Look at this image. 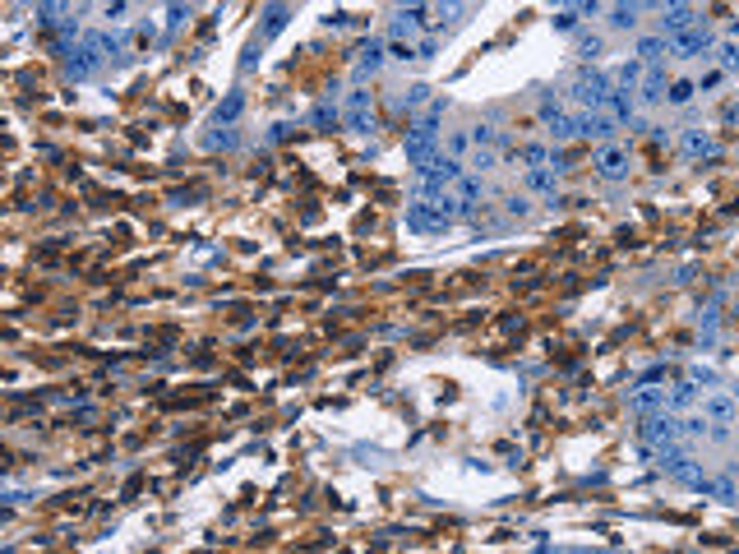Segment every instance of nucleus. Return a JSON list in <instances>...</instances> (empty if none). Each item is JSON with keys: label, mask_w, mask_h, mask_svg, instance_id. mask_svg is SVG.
<instances>
[{"label": "nucleus", "mask_w": 739, "mask_h": 554, "mask_svg": "<svg viewBox=\"0 0 739 554\" xmlns=\"http://www.w3.org/2000/svg\"><path fill=\"white\" fill-rule=\"evenodd\" d=\"M458 180H462V162H448V157H434L430 166H420V189H425V194H448L453 185H458Z\"/></svg>", "instance_id": "1"}, {"label": "nucleus", "mask_w": 739, "mask_h": 554, "mask_svg": "<svg viewBox=\"0 0 739 554\" xmlns=\"http://www.w3.org/2000/svg\"><path fill=\"white\" fill-rule=\"evenodd\" d=\"M98 65H102V46H98V37H84V42L69 51V60H65V69H69V79H74V83L93 79V74H98Z\"/></svg>", "instance_id": "2"}, {"label": "nucleus", "mask_w": 739, "mask_h": 554, "mask_svg": "<svg viewBox=\"0 0 739 554\" xmlns=\"http://www.w3.org/2000/svg\"><path fill=\"white\" fill-rule=\"evenodd\" d=\"M573 97L582 102L587 111H601V107H606V97H610V79L601 74V69H582L578 83H573Z\"/></svg>", "instance_id": "3"}, {"label": "nucleus", "mask_w": 739, "mask_h": 554, "mask_svg": "<svg viewBox=\"0 0 739 554\" xmlns=\"http://www.w3.org/2000/svg\"><path fill=\"white\" fill-rule=\"evenodd\" d=\"M679 439V421H674L670 411H647V421H642V443L647 448H661V443H674Z\"/></svg>", "instance_id": "4"}, {"label": "nucleus", "mask_w": 739, "mask_h": 554, "mask_svg": "<svg viewBox=\"0 0 739 554\" xmlns=\"http://www.w3.org/2000/svg\"><path fill=\"white\" fill-rule=\"evenodd\" d=\"M434 139H439V134H434V125H425V121L411 125V134H407V162L416 166V171L434 162Z\"/></svg>", "instance_id": "5"}, {"label": "nucleus", "mask_w": 739, "mask_h": 554, "mask_svg": "<svg viewBox=\"0 0 739 554\" xmlns=\"http://www.w3.org/2000/svg\"><path fill=\"white\" fill-rule=\"evenodd\" d=\"M592 166H596L606 180H624V176H629V153H624V148H615V144H606V148H596Z\"/></svg>", "instance_id": "6"}, {"label": "nucleus", "mask_w": 739, "mask_h": 554, "mask_svg": "<svg viewBox=\"0 0 739 554\" xmlns=\"http://www.w3.org/2000/svg\"><path fill=\"white\" fill-rule=\"evenodd\" d=\"M342 116H347V125H352L356 134L375 130V111H370V93H347V102H342Z\"/></svg>", "instance_id": "7"}, {"label": "nucleus", "mask_w": 739, "mask_h": 554, "mask_svg": "<svg viewBox=\"0 0 739 554\" xmlns=\"http://www.w3.org/2000/svg\"><path fill=\"white\" fill-rule=\"evenodd\" d=\"M707 46H712V33H707V28H688V33L665 42V55H698V51H707Z\"/></svg>", "instance_id": "8"}, {"label": "nucleus", "mask_w": 739, "mask_h": 554, "mask_svg": "<svg viewBox=\"0 0 739 554\" xmlns=\"http://www.w3.org/2000/svg\"><path fill=\"white\" fill-rule=\"evenodd\" d=\"M356 55H361V60H356V83H365V79H375L379 65H384V42H379V37H370V42H365Z\"/></svg>", "instance_id": "9"}, {"label": "nucleus", "mask_w": 739, "mask_h": 554, "mask_svg": "<svg viewBox=\"0 0 739 554\" xmlns=\"http://www.w3.org/2000/svg\"><path fill=\"white\" fill-rule=\"evenodd\" d=\"M407 227H411V231H444L448 222H444L439 212H434V203L425 199V203H411V208H407Z\"/></svg>", "instance_id": "10"}, {"label": "nucleus", "mask_w": 739, "mask_h": 554, "mask_svg": "<svg viewBox=\"0 0 739 554\" xmlns=\"http://www.w3.org/2000/svg\"><path fill=\"white\" fill-rule=\"evenodd\" d=\"M661 407H665V388H656V384H642V388H633V393H629V411H638V416L661 411Z\"/></svg>", "instance_id": "11"}, {"label": "nucleus", "mask_w": 739, "mask_h": 554, "mask_svg": "<svg viewBox=\"0 0 739 554\" xmlns=\"http://www.w3.org/2000/svg\"><path fill=\"white\" fill-rule=\"evenodd\" d=\"M573 130L587 134V139H606V134L615 130V121H610L606 111H582V116H573Z\"/></svg>", "instance_id": "12"}, {"label": "nucleus", "mask_w": 739, "mask_h": 554, "mask_svg": "<svg viewBox=\"0 0 739 554\" xmlns=\"http://www.w3.org/2000/svg\"><path fill=\"white\" fill-rule=\"evenodd\" d=\"M541 121H545V125L554 130V139H559V144L578 134V130H573V116H568V111H559L554 102H545V107H541Z\"/></svg>", "instance_id": "13"}, {"label": "nucleus", "mask_w": 739, "mask_h": 554, "mask_svg": "<svg viewBox=\"0 0 739 554\" xmlns=\"http://www.w3.org/2000/svg\"><path fill=\"white\" fill-rule=\"evenodd\" d=\"M665 33L670 37H679V33H688V28H693V5H665ZM661 33V37H665Z\"/></svg>", "instance_id": "14"}, {"label": "nucleus", "mask_w": 739, "mask_h": 554, "mask_svg": "<svg viewBox=\"0 0 739 554\" xmlns=\"http://www.w3.org/2000/svg\"><path fill=\"white\" fill-rule=\"evenodd\" d=\"M420 14H430V10H425V5H402V10H397L393 33L397 37H416L420 33Z\"/></svg>", "instance_id": "15"}, {"label": "nucleus", "mask_w": 739, "mask_h": 554, "mask_svg": "<svg viewBox=\"0 0 739 554\" xmlns=\"http://www.w3.org/2000/svg\"><path fill=\"white\" fill-rule=\"evenodd\" d=\"M241 111H245V93H232V97H222L218 107H213V125H218V130H227V125H232Z\"/></svg>", "instance_id": "16"}, {"label": "nucleus", "mask_w": 739, "mask_h": 554, "mask_svg": "<svg viewBox=\"0 0 739 554\" xmlns=\"http://www.w3.org/2000/svg\"><path fill=\"white\" fill-rule=\"evenodd\" d=\"M287 19H291V10H287V5H268V10H264V33H259V42L277 37L282 28H287Z\"/></svg>", "instance_id": "17"}, {"label": "nucleus", "mask_w": 739, "mask_h": 554, "mask_svg": "<svg viewBox=\"0 0 739 554\" xmlns=\"http://www.w3.org/2000/svg\"><path fill=\"white\" fill-rule=\"evenodd\" d=\"M684 153L688 157H717V144L703 130H684Z\"/></svg>", "instance_id": "18"}, {"label": "nucleus", "mask_w": 739, "mask_h": 554, "mask_svg": "<svg viewBox=\"0 0 739 554\" xmlns=\"http://www.w3.org/2000/svg\"><path fill=\"white\" fill-rule=\"evenodd\" d=\"M703 416H707V421H717V425H730V421H735V402H730V398H712L703 407Z\"/></svg>", "instance_id": "19"}, {"label": "nucleus", "mask_w": 739, "mask_h": 554, "mask_svg": "<svg viewBox=\"0 0 739 554\" xmlns=\"http://www.w3.org/2000/svg\"><path fill=\"white\" fill-rule=\"evenodd\" d=\"M661 97H665V74L651 65L647 79H642V102H661Z\"/></svg>", "instance_id": "20"}, {"label": "nucleus", "mask_w": 739, "mask_h": 554, "mask_svg": "<svg viewBox=\"0 0 739 554\" xmlns=\"http://www.w3.org/2000/svg\"><path fill=\"white\" fill-rule=\"evenodd\" d=\"M684 457H688V453L679 448V439H674V443H661V448H656V466H661V471H674V466L684 462Z\"/></svg>", "instance_id": "21"}, {"label": "nucleus", "mask_w": 739, "mask_h": 554, "mask_svg": "<svg viewBox=\"0 0 739 554\" xmlns=\"http://www.w3.org/2000/svg\"><path fill=\"white\" fill-rule=\"evenodd\" d=\"M638 55L647 60V65H656V60L665 55V37H642V42H638Z\"/></svg>", "instance_id": "22"}, {"label": "nucleus", "mask_w": 739, "mask_h": 554, "mask_svg": "<svg viewBox=\"0 0 739 554\" xmlns=\"http://www.w3.org/2000/svg\"><path fill=\"white\" fill-rule=\"evenodd\" d=\"M665 407H670V411H684V407H693V384H674V393L665 398Z\"/></svg>", "instance_id": "23"}, {"label": "nucleus", "mask_w": 739, "mask_h": 554, "mask_svg": "<svg viewBox=\"0 0 739 554\" xmlns=\"http://www.w3.org/2000/svg\"><path fill=\"white\" fill-rule=\"evenodd\" d=\"M638 10L642 5H615V10H610V23H615V28H633V23H638Z\"/></svg>", "instance_id": "24"}, {"label": "nucleus", "mask_w": 739, "mask_h": 554, "mask_svg": "<svg viewBox=\"0 0 739 554\" xmlns=\"http://www.w3.org/2000/svg\"><path fill=\"white\" fill-rule=\"evenodd\" d=\"M98 46H102V55H121L125 51V33H98Z\"/></svg>", "instance_id": "25"}, {"label": "nucleus", "mask_w": 739, "mask_h": 554, "mask_svg": "<svg viewBox=\"0 0 739 554\" xmlns=\"http://www.w3.org/2000/svg\"><path fill=\"white\" fill-rule=\"evenodd\" d=\"M527 189H554V176L545 171V166H531L527 171Z\"/></svg>", "instance_id": "26"}, {"label": "nucleus", "mask_w": 739, "mask_h": 554, "mask_svg": "<svg viewBox=\"0 0 739 554\" xmlns=\"http://www.w3.org/2000/svg\"><path fill=\"white\" fill-rule=\"evenodd\" d=\"M679 434H684V439H703V434H707V416H688V421H679Z\"/></svg>", "instance_id": "27"}, {"label": "nucleus", "mask_w": 739, "mask_h": 554, "mask_svg": "<svg viewBox=\"0 0 739 554\" xmlns=\"http://www.w3.org/2000/svg\"><path fill=\"white\" fill-rule=\"evenodd\" d=\"M615 79H619V83H624V93H633V83H638V79H642L638 60H629V65H619V74H615Z\"/></svg>", "instance_id": "28"}, {"label": "nucleus", "mask_w": 739, "mask_h": 554, "mask_svg": "<svg viewBox=\"0 0 739 554\" xmlns=\"http://www.w3.org/2000/svg\"><path fill=\"white\" fill-rule=\"evenodd\" d=\"M578 55H582V60H596V55H601V37H596V33H587L582 42H578Z\"/></svg>", "instance_id": "29"}, {"label": "nucleus", "mask_w": 739, "mask_h": 554, "mask_svg": "<svg viewBox=\"0 0 739 554\" xmlns=\"http://www.w3.org/2000/svg\"><path fill=\"white\" fill-rule=\"evenodd\" d=\"M472 139H476L481 148H490V144H504V134H499V130H490V125H481V130H472Z\"/></svg>", "instance_id": "30"}, {"label": "nucleus", "mask_w": 739, "mask_h": 554, "mask_svg": "<svg viewBox=\"0 0 739 554\" xmlns=\"http://www.w3.org/2000/svg\"><path fill=\"white\" fill-rule=\"evenodd\" d=\"M333 121H338V107H333V102H324V107H314V125H319V130H328Z\"/></svg>", "instance_id": "31"}, {"label": "nucleus", "mask_w": 739, "mask_h": 554, "mask_svg": "<svg viewBox=\"0 0 739 554\" xmlns=\"http://www.w3.org/2000/svg\"><path fill=\"white\" fill-rule=\"evenodd\" d=\"M707 494H717V499H726V504H730V499H735V480H730V476L712 480V489H707Z\"/></svg>", "instance_id": "32"}, {"label": "nucleus", "mask_w": 739, "mask_h": 554, "mask_svg": "<svg viewBox=\"0 0 739 554\" xmlns=\"http://www.w3.org/2000/svg\"><path fill=\"white\" fill-rule=\"evenodd\" d=\"M185 19H189V10H185V5H171V10H166V33H176V28H180Z\"/></svg>", "instance_id": "33"}, {"label": "nucleus", "mask_w": 739, "mask_h": 554, "mask_svg": "<svg viewBox=\"0 0 739 554\" xmlns=\"http://www.w3.org/2000/svg\"><path fill=\"white\" fill-rule=\"evenodd\" d=\"M554 28H559V33H573L578 28V10H559L554 14Z\"/></svg>", "instance_id": "34"}, {"label": "nucleus", "mask_w": 739, "mask_h": 554, "mask_svg": "<svg viewBox=\"0 0 739 554\" xmlns=\"http://www.w3.org/2000/svg\"><path fill=\"white\" fill-rule=\"evenodd\" d=\"M693 93H698V88H693V83H688V79H684V83H674V88L665 93V97H670V102H679V107H684V102L693 97Z\"/></svg>", "instance_id": "35"}, {"label": "nucleus", "mask_w": 739, "mask_h": 554, "mask_svg": "<svg viewBox=\"0 0 739 554\" xmlns=\"http://www.w3.org/2000/svg\"><path fill=\"white\" fill-rule=\"evenodd\" d=\"M688 384H717V370H707V365H693V374H688Z\"/></svg>", "instance_id": "36"}, {"label": "nucleus", "mask_w": 739, "mask_h": 554, "mask_svg": "<svg viewBox=\"0 0 739 554\" xmlns=\"http://www.w3.org/2000/svg\"><path fill=\"white\" fill-rule=\"evenodd\" d=\"M739 55H735V42H721V69H735Z\"/></svg>", "instance_id": "37"}, {"label": "nucleus", "mask_w": 739, "mask_h": 554, "mask_svg": "<svg viewBox=\"0 0 739 554\" xmlns=\"http://www.w3.org/2000/svg\"><path fill=\"white\" fill-rule=\"evenodd\" d=\"M208 148H236V134L222 130V134H208Z\"/></svg>", "instance_id": "38"}, {"label": "nucleus", "mask_w": 739, "mask_h": 554, "mask_svg": "<svg viewBox=\"0 0 739 554\" xmlns=\"http://www.w3.org/2000/svg\"><path fill=\"white\" fill-rule=\"evenodd\" d=\"M60 14H65V5H42L37 19H42V23H60Z\"/></svg>", "instance_id": "39"}, {"label": "nucleus", "mask_w": 739, "mask_h": 554, "mask_svg": "<svg viewBox=\"0 0 739 554\" xmlns=\"http://www.w3.org/2000/svg\"><path fill=\"white\" fill-rule=\"evenodd\" d=\"M472 166H476V171H490V166H495V153H490V148H481V153L472 157Z\"/></svg>", "instance_id": "40"}, {"label": "nucleus", "mask_w": 739, "mask_h": 554, "mask_svg": "<svg viewBox=\"0 0 739 554\" xmlns=\"http://www.w3.org/2000/svg\"><path fill=\"white\" fill-rule=\"evenodd\" d=\"M434 51H439V37H425V42L416 46V60H425V55H434Z\"/></svg>", "instance_id": "41"}, {"label": "nucleus", "mask_w": 739, "mask_h": 554, "mask_svg": "<svg viewBox=\"0 0 739 554\" xmlns=\"http://www.w3.org/2000/svg\"><path fill=\"white\" fill-rule=\"evenodd\" d=\"M425 93H430V88H420V83H416V88L402 97V107H420V102H425Z\"/></svg>", "instance_id": "42"}, {"label": "nucleus", "mask_w": 739, "mask_h": 554, "mask_svg": "<svg viewBox=\"0 0 739 554\" xmlns=\"http://www.w3.org/2000/svg\"><path fill=\"white\" fill-rule=\"evenodd\" d=\"M522 157H527L531 166H541V162H545V157H550V153H545V148H527V153H522Z\"/></svg>", "instance_id": "43"}]
</instances>
